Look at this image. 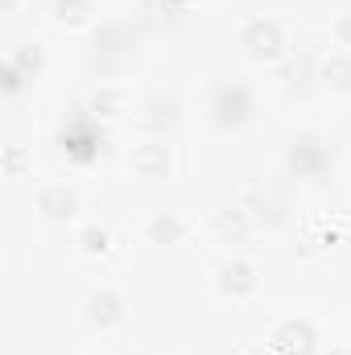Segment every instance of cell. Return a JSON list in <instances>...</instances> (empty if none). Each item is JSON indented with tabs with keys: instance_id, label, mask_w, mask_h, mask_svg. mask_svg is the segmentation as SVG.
<instances>
[{
	"instance_id": "obj_19",
	"label": "cell",
	"mask_w": 351,
	"mask_h": 355,
	"mask_svg": "<svg viewBox=\"0 0 351 355\" xmlns=\"http://www.w3.org/2000/svg\"><path fill=\"white\" fill-rule=\"evenodd\" d=\"M21 166H25V157H21V153L12 149V153H8V170H21Z\"/></svg>"
},
{
	"instance_id": "obj_13",
	"label": "cell",
	"mask_w": 351,
	"mask_h": 355,
	"mask_svg": "<svg viewBox=\"0 0 351 355\" xmlns=\"http://www.w3.org/2000/svg\"><path fill=\"white\" fill-rule=\"evenodd\" d=\"M12 62L21 67V75H25V79H33V75H42L46 54H42V46H21V50L12 54Z\"/></svg>"
},
{
	"instance_id": "obj_20",
	"label": "cell",
	"mask_w": 351,
	"mask_h": 355,
	"mask_svg": "<svg viewBox=\"0 0 351 355\" xmlns=\"http://www.w3.org/2000/svg\"><path fill=\"white\" fill-rule=\"evenodd\" d=\"M0 8H4V12H12V8H17V0H0Z\"/></svg>"
},
{
	"instance_id": "obj_10",
	"label": "cell",
	"mask_w": 351,
	"mask_h": 355,
	"mask_svg": "<svg viewBox=\"0 0 351 355\" xmlns=\"http://www.w3.org/2000/svg\"><path fill=\"white\" fill-rule=\"evenodd\" d=\"M186 236V223L178 215H153L149 219V240L153 244H178Z\"/></svg>"
},
{
	"instance_id": "obj_18",
	"label": "cell",
	"mask_w": 351,
	"mask_h": 355,
	"mask_svg": "<svg viewBox=\"0 0 351 355\" xmlns=\"http://www.w3.org/2000/svg\"><path fill=\"white\" fill-rule=\"evenodd\" d=\"M335 42H339V46H348V50H351V12H343V17L335 21Z\"/></svg>"
},
{
	"instance_id": "obj_17",
	"label": "cell",
	"mask_w": 351,
	"mask_h": 355,
	"mask_svg": "<svg viewBox=\"0 0 351 355\" xmlns=\"http://www.w3.org/2000/svg\"><path fill=\"white\" fill-rule=\"evenodd\" d=\"M91 107H95V116H116V95H112V91H99V95L91 99Z\"/></svg>"
},
{
	"instance_id": "obj_12",
	"label": "cell",
	"mask_w": 351,
	"mask_h": 355,
	"mask_svg": "<svg viewBox=\"0 0 351 355\" xmlns=\"http://www.w3.org/2000/svg\"><path fill=\"white\" fill-rule=\"evenodd\" d=\"M91 17V0H58L54 4V21L58 25H83Z\"/></svg>"
},
{
	"instance_id": "obj_2",
	"label": "cell",
	"mask_w": 351,
	"mask_h": 355,
	"mask_svg": "<svg viewBox=\"0 0 351 355\" xmlns=\"http://www.w3.org/2000/svg\"><path fill=\"white\" fill-rule=\"evenodd\" d=\"M211 112H215V124L219 128H236L248 120L252 112V95L244 83H219L215 87V99H211Z\"/></svg>"
},
{
	"instance_id": "obj_5",
	"label": "cell",
	"mask_w": 351,
	"mask_h": 355,
	"mask_svg": "<svg viewBox=\"0 0 351 355\" xmlns=\"http://www.w3.org/2000/svg\"><path fill=\"white\" fill-rule=\"evenodd\" d=\"M120 318H124V297H120L116 289H95L87 297V322L91 327L108 331V327H116Z\"/></svg>"
},
{
	"instance_id": "obj_8",
	"label": "cell",
	"mask_w": 351,
	"mask_h": 355,
	"mask_svg": "<svg viewBox=\"0 0 351 355\" xmlns=\"http://www.w3.org/2000/svg\"><path fill=\"white\" fill-rule=\"evenodd\" d=\"M318 79H323L331 91H351V54H348V50H339V54L323 58Z\"/></svg>"
},
{
	"instance_id": "obj_14",
	"label": "cell",
	"mask_w": 351,
	"mask_h": 355,
	"mask_svg": "<svg viewBox=\"0 0 351 355\" xmlns=\"http://www.w3.org/2000/svg\"><path fill=\"white\" fill-rule=\"evenodd\" d=\"M219 232H228L232 240H244L248 236V223L240 219V211H232V215H219Z\"/></svg>"
},
{
	"instance_id": "obj_11",
	"label": "cell",
	"mask_w": 351,
	"mask_h": 355,
	"mask_svg": "<svg viewBox=\"0 0 351 355\" xmlns=\"http://www.w3.org/2000/svg\"><path fill=\"white\" fill-rule=\"evenodd\" d=\"M108 244H112V232H108L103 223H87V227L79 232V248H83L87 257H99V252H108Z\"/></svg>"
},
{
	"instance_id": "obj_6",
	"label": "cell",
	"mask_w": 351,
	"mask_h": 355,
	"mask_svg": "<svg viewBox=\"0 0 351 355\" xmlns=\"http://www.w3.org/2000/svg\"><path fill=\"white\" fill-rule=\"evenodd\" d=\"M128 170H132V174H141V178L170 174V145H157V141L137 145V149H132V157H128Z\"/></svg>"
},
{
	"instance_id": "obj_3",
	"label": "cell",
	"mask_w": 351,
	"mask_h": 355,
	"mask_svg": "<svg viewBox=\"0 0 351 355\" xmlns=\"http://www.w3.org/2000/svg\"><path fill=\"white\" fill-rule=\"evenodd\" d=\"M273 343H277L285 355H310L314 352V343H318V331H314L310 318H289V322L277 327Z\"/></svg>"
},
{
	"instance_id": "obj_1",
	"label": "cell",
	"mask_w": 351,
	"mask_h": 355,
	"mask_svg": "<svg viewBox=\"0 0 351 355\" xmlns=\"http://www.w3.org/2000/svg\"><path fill=\"white\" fill-rule=\"evenodd\" d=\"M240 46L261 62H277L285 54V33L273 17H248L244 29H240Z\"/></svg>"
},
{
	"instance_id": "obj_16",
	"label": "cell",
	"mask_w": 351,
	"mask_h": 355,
	"mask_svg": "<svg viewBox=\"0 0 351 355\" xmlns=\"http://www.w3.org/2000/svg\"><path fill=\"white\" fill-rule=\"evenodd\" d=\"M306 75H310V67H306L302 58L285 67V83H289V87H306Z\"/></svg>"
},
{
	"instance_id": "obj_15",
	"label": "cell",
	"mask_w": 351,
	"mask_h": 355,
	"mask_svg": "<svg viewBox=\"0 0 351 355\" xmlns=\"http://www.w3.org/2000/svg\"><path fill=\"white\" fill-rule=\"evenodd\" d=\"M21 87H25V75H21V67L8 58V62H4V91H8V95H17Z\"/></svg>"
},
{
	"instance_id": "obj_9",
	"label": "cell",
	"mask_w": 351,
	"mask_h": 355,
	"mask_svg": "<svg viewBox=\"0 0 351 355\" xmlns=\"http://www.w3.org/2000/svg\"><path fill=\"white\" fill-rule=\"evenodd\" d=\"M323 162H327V149H318V141H302V145H293V153H289V166H293L298 174H318Z\"/></svg>"
},
{
	"instance_id": "obj_4",
	"label": "cell",
	"mask_w": 351,
	"mask_h": 355,
	"mask_svg": "<svg viewBox=\"0 0 351 355\" xmlns=\"http://www.w3.org/2000/svg\"><path fill=\"white\" fill-rule=\"evenodd\" d=\"M257 285H261V277H257V268L248 265V261H232V265L219 268V289H223L232 302L252 297V293H257Z\"/></svg>"
},
{
	"instance_id": "obj_7",
	"label": "cell",
	"mask_w": 351,
	"mask_h": 355,
	"mask_svg": "<svg viewBox=\"0 0 351 355\" xmlns=\"http://www.w3.org/2000/svg\"><path fill=\"white\" fill-rule=\"evenodd\" d=\"M37 211H42V219L62 223V219H75L79 198H75V190H67V186H46V190L37 194Z\"/></svg>"
}]
</instances>
